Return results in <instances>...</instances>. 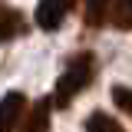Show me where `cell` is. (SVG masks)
I'll use <instances>...</instances> for the list:
<instances>
[{"instance_id": "8992f818", "label": "cell", "mask_w": 132, "mask_h": 132, "mask_svg": "<svg viewBox=\"0 0 132 132\" xmlns=\"http://www.w3.org/2000/svg\"><path fill=\"white\" fill-rule=\"evenodd\" d=\"M116 0H86V27L89 30H99L106 23V16L112 13Z\"/></svg>"}, {"instance_id": "6da1fadb", "label": "cell", "mask_w": 132, "mask_h": 132, "mask_svg": "<svg viewBox=\"0 0 132 132\" xmlns=\"http://www.w3.org/2000/svg\"><path fill=\"white\" fill-rule=\"evenodd\" d=\"M93 76H96V56H93V53H76V56L66 63V69L60 73V79H56V96H53L56 109H66V106L93 82Z\"/></svg>"}, {"instance_id": "3957f363", "label": "cell", "mask_w": 132, "mask_h": 132, "mask_svg": "<svg viewBox=\"0 0 132 132\" xmlns=\"http://www.w3.org/2000/svg\"><path fill=\"white\" fill-rule=\"evenodd\" d=\"M23 106L27 99L23 93H7L0 99V132H16L20 122H23Z\"/></svg>"}, {"instance_id": "5b68a950", "label": "cell", "mask_w": 132, "mask_h": 132, "mask_svg": "<svg viewBox=\"0 0 132 132\" xmlns=\"http://www.w3.org/2000/svg\"><path fill=\"white\" fill-rule=\"evenodd\" d=\"M27 33V16L20 13V10H0V43H10L16 36H23Z\"/></svg>"}, {"instance_id": "7a4b0ae2", "label": "cell", "mask_w": 132, "mask_h": 132, "mask_svg": "<svg viewBox=\"0 0 132 132\" xmlns=\"http://www.w3.org/2000/svg\"><path fill=\"white\" fill-rule=\"evenodd\" d=\"M73 7H76V0H40L36 3V27L46 33L60 30Z\"/></svg>"}, {"instance_id": "277c9868", "label": "cell", "mask_w": 132, "mask_h": 132, "mask_svg": "<svg viewBox=\"0 0 132 132\" xmlns=\"http://www.w3.org/2000/svg\"><path fill=\"white\" fill-rule=\"evenodd\" d=\"M53 106H56V102H53L50 96L40 99L30 112L23 116V122H20L16 132H50V112H53Z\"/></svg>"}, {"instance_id": "9c48e42d", "label": "cell", "mask_w": 132, "mask_h": 132, "mask_svg": "<svg viewBox=\"0 0 132 132\" xmlns=\"http://www.w3.org/2000/svg\"><path fill=\"white\" fill-rule=\"evenodd\" d=\"M112 102L122 112H132V89L129 86H112Z\"/></svg>"}, {"instance_id": "52a82bcc", "label": "cell", "mask_w": 132, "mask_h": 132, "mask_svg": "<svg viewBox=\"0 0 132 132\" xmlns=\"http://www.w3.org/2000/svg\"><path fill=\"white\" fill-rule=\"evenodd\" d=\"M86 132H126L109 112H93L86 119Z\"/></svg>"}, {"instance_id": "ba28073f", "label": "cell", "mask_w": 132, "mask_h": 132, "mask_svg": "<svg viewBox=\"0 0 132 132\" xmlns=\"http://www.w3.org/2000/svg\"><path fill=\"white\" fill-rule=\"evenodd\" d=\"M112 27L116 30H132V0H116L112 3Z\"/></svg>"}]
</instances>
